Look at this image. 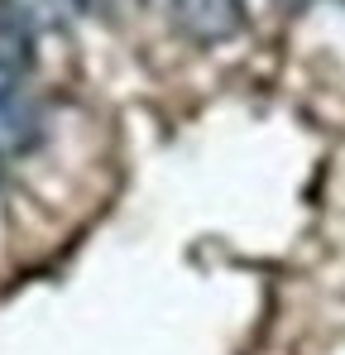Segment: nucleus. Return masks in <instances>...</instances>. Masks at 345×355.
Wrapping results in <instances>:
<instances>
[{
	"label": "nucleus",
	"instance_id": "obj_1",
	"mask_svg": "<svg viewBox=\"0 0 345 355\" xmlns=\"http://www.w3.org/2000/svg\"><path fill=\"white\" fill-rule=\"evenodd\" d=\"M39 139H44L39 101L24 92L19 67L0 58V159L5 154H29Z\"/></svg>",
	"mask_w": 345,
	"mask_h": 355
},
{
	"label": "nucleus",
	"instance_id": "obj_2",
	"mask_svg": "<svg viewBox=\"0 0 345 355\" xmlns=\"http://www.w3.org/2000/svg\"><path fill=\"white\" fill-rule=\"evenodd\" d=\"M172 24L192 44H221L240 29V0H172Z\"/></svg>",
	"mask_w": 345,
	"mask_h": 355
},
{
	"label": "nucleus",
	"instance_id": "obj_3",
	"mask_svg": "<svg viewBox=\"0 0 345 355\" xmlns=\"http://www.w3.org/2000/svg\"><path fill=\"white\" fill-rule=\"evenodd\" d=\"M0 58L15 67L34 58V10L24 0H0Z\"/></svg>",
	"mask_w": 345,
	"mask_h": 355
}]
</instances>
